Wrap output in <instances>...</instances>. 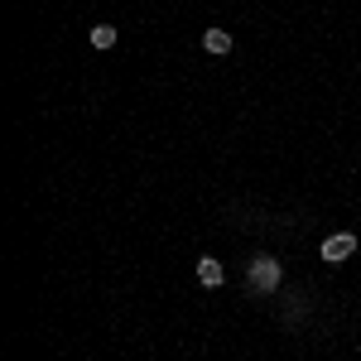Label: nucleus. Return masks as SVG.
I'll return each mask as SVG.
<instances>
[{"instance_id": "2", "label": "nucleus", "mask_w": 361, "mask_h": 361, "mask_svg": "<svg viewBox=\"0 0 361 361\" xmlns=\"http://www.w3.org/2000/svg\"><path fill=\"white\" fill-rule=\"evenodd\" d=\"M352 250H357V236H352V232H337V236L323 241V260H327V265H342Z\"/></svg>"}, {"instance_id": "4", "label": "nucleus", "mask_w": 361, "mask_h": 361, "mask_svg": "<svg viewBox=\"0 0 361 361\" xmlns=\"http://www.w3.org/2000/svg\"><path fill=\"white\" fill-rule=\"evenodd\" d=\"M202 48H207V53H232V34H227V29H207V34H202Z\"/></svg>"}, {"instance_id": "5", "label": "nucleus", "mask_w": 361, "mask_h": 361, "mask_svg": "<svg viewBox=\"0 0 361 361\" xmlns=\"http://www.w3.org/2000/svg\"><path fill=\"white\" fill-rule=\"evenodd\" d=\"M92 43H97V48H111V43H116V29H111V24H97V29H92Z\"/></svg>"}, {"instance_id": "1", "label": "nucleus", "mask_w": 361, "mask_h": 361, "mask_svg": "<svg viewBox=\"0 0 361 361\" xmlns=\"http://www.w3.org/2000/svg\"><path fill=\"white\" fill-rule=\"evenodd\" d=\"M250 284H255L260 294H270V289L280 284V260H270V255H255V260H250Z\"/></svg>"}, {"instance_id": "3", "label": "nucleus", "mask_w": 361, "mask_h": 361, "mask_svg": "<svg viewBox=\"0 0 361 361\" xmlns=\"http://www.w3.org/2000/svg\"><path fill=\"white\" fill-rule=\"evenodd\" d=\"M198 280L207 284V289H217V284L227 280V270H222V260H212V255H202V260H198Z\"/></svg>"}]
</instances>
